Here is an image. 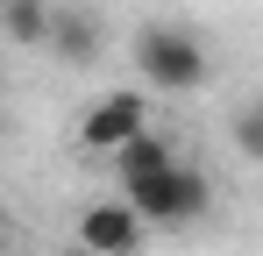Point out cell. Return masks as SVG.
<instances>
[{"label":"cell","mask_w":263,"mask_h":256,"mask_svg":"<svg viewBox=\"0 0 263 256\" xmlns=\"http://www.w3.org/2000/svg\"><path fill=\"white\" fill-rule=\"evenodd\" d=\"M121 199H128L149 228H192L214 213V178L192 164H164V171H142V178H121Z\"/></svg>","instance_id":"obj_1"},{"label":"cell","mask_w":263,"mask_h":256,"mask_svg":"<svg viewBox=\"0 0 263 256\" xmlns=\"http://www.w3.org/2000/svg\"><path fill=\"white\" fill-rule=\"evenodd\" d=\"M135 71H142V85H157V93H199L206 71H214V57H206V43L192 36V29L149 22L135 36Z\"/></svg>","instance_id":"obj_2"},{"label":"cell","mask_w":263,"mask_h":256,"mask_svg":"<svg viewBox=\"0 0 263 256\" xmlns=\"http://www.w3.org/2000/svg\"><path fill=\"white\" fill-rule=\"evenodd\" d=\"M149 128V100L135 93V85H121V93H100L86 114H79V142H86L92 157H114L128 135H142Z\"/></svg>","instance_id":"obj_3"},{"label":"cell","mask_w":263,"mask_h":256,"mask_svg":"<svg viewBox=\"0 0 263 256\" xmlns=\"http://www.w3.org/2000/svg\"><path fill=\"white\" fill-rule=\"evenodd\" d=\"M71 235H79V249H92V256H135L142 235H149V221H142L128 199H92Z\"/></svg>","instance_id":"obj_4"},{"label":"cell","mask_w":263,"mask_h":256,"mask_svg":"<svg viewBox=\"0 0 263 256\" xmlns=\"http://www.w3.org/2000/svg\"><path fill=\"white\" fill-rule=\"evenodd\" d=\"M43 43L64 64H92V57H100V22H92L86 7H50V36Z\"/></svg>","instance_id":"obj_5"},{"label":"cell","mask_w":263,"mask_h":256,"mask_svg":"<svg viewBox=\"0 0 263 256\" xmlns=\"http://www.w3.org/2000/svg\"><path fill=\"white\" fill-rule=\"evenodd\" d=\"M0 29L22 43V50H36V43L50 36V7L43 0H0Z\"/></svg>","instance_id":"obj_6"},{"label":"cell","mask_w":263,"mask_h":256,"mask_svg":"<svg viewBox=\"0 0 263 256\" xmlns=\"http://www.w3.org/2000/svg\"><path fill=\"white\" fill-rule=\"evenodd\" d=\"M228 135H235V150H242L249 164H263V93L235 107V121H228Z\"/></svg>","instance_id":"obj_7"},{"label":"cell","mask_w":263,"mask_h":256,"mask_svg":"<svg viewBox=\"0 0 263 256\" xmlns=\"http://www.w3.org/2000/svg\"><path fill=\"white\" fill-rule=\"evenodd\" d=\"M64 256H92V249H79V242H71V249H64Z\"/></svg>","instance_id":"obj_8"}]
</instances>
